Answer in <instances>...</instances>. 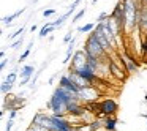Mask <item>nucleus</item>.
<instances>
[{"mask_svg":"<svg viewBox=\"0 0 147 131\" xmlns=\"http://www.w3.org/2000/svg\"><path fill=\"white\" fill-rule=\"evenodd\" d=\"M59 87H62L63 90H67V92L73 93V95H79V89H78L76 85L73 84V81L68 77V74H62L60 79H59Z\"/></svg>","mask_w":147,"mask_h":131,"instance_id":"9d476101","label":"nucleus"},{"mask_svg":"<svg viewBox=\"0 0 147 131\" xmlns=\"http://www.w3.org/2000/svg\"><path fill=\"white\" fill-rule=\"evenodd\" d=\"M14 125V120H11V118H8L7 120V125H5V131H11V128H13Z\"/></svg>","mask_w":147,"mask_h":131,"instance_id":"b1692460","label":"nucleus"},{"mask_svg":"<svg viewBox=\"0 0 147 131\" xmlns=\"http://www.w3.org/2000/svg\"><path fill=\"white\" fill-rule=\"evenodd\" d=\"M22 33H24V27H21L19 30H16V32H14L13 35L10 36V40H14V38H19V36H21V38H22Z\"/></svg>","mask_w":147,"mask_h":131,"instance_id":"5701e85b","label":"nucleus"},{"mask_svg":"<svg viewBox=\"0 0 147 131\" xmlns=\"http://www.w3.org/2000/svg\"><path fill=\"white\" fill-rule=\"evenodd\" d=\"M87 60H89V55H87V52L84 51V49L76 51V52H74V55H73V58H71L70 70H71V71H76V70H79V68L86 67V65H87Z\"/></svg>","mask_w":147,"mask_h":131,"instance_id":"6e6552de","label":"nucleus"},{"mask_svg":"<svg viewBox=\"0 0 147 131\" xmlns=\"http://www.w3.org/2000/svg\"><path fill=\"white\" fill-rule=\"evenodd\" d=\"M18 115V111H10V117L8 118H11V120H14V117Z\"/></svg>","mask_w":147,"mask_h":131,"instance_id":"bb28decb","label":"nucleus"},{"mask_svg":"<svg viewBox=\"0 0 147 131\" xmlns=\"http://www.w3.org/2000/svg\"><path fill=\"white\" fill-rule=\"evenodd\" d=\"M71 131H81V130H79V128H78V126H74V128H73V130H71Z\"/></svg>","mask_w":147,"mask_h":131,"instance_id":"7c9ffc66","label":"nucleus"},{"mask_svg":"<svg viewBox=\"0 0 147 131\" xmlns=\"http://www.w3.org/2000/svg\"><path fill=\"white\" fill-rule=\"evenodd\" d=\"M119 55H120V58H122V62H123V65H125V68H127L128 73H134V71H138V63L130 54H127L125 51H119Z\"/></svg>","mask_w":147,"mask_h":131,"instance_id":"9b49d317","label":"nucleus"},{"mask_svg":"<svg viewBox=\"0 0 147 131\" xmlns=\"http://www.w3.org/2000/svg\"><path fill=\"white\" fill-rule=\"evenodd\" d=\"M144 118H146V120H147V115H144Z\"/></svg>","mask_w":147,"mask_h":131,"instance_id":"2f4dec72","label":"nucleus"},{"mask_svg":"<svg viewBox=\"0 0 147 131\" xmlns=\"http://www.w3.org/2000/svg\"><path fill=\"white\" fill-rule=\"evenodd\" d=\"M52 115V131H71L74 125L71 123L70 117H60V115Z\"/></svg>","mask_w":147,"mask_h":131,"instance_id":"39448f33","label":"nucleus"},{"mask_svg":"<svg viewBox=\"0 0 147 131\" xmlns=\"http://www.w3.org/2000/svg\"><path fill=\"white\" fill-rule=\"evenodd\" d=\"M55 13H57V11H55V8H48V10L43 11V16H45V17H51V16H54Z\"/></svg>","mask_w":147,"mask_h":131,"instance_id":"4be33fe9","label":"nucleus"},{"mask_svg":"<svg viewBox=\"0 0 147 131\" xmlns=\"http://www.w3.org/2000/svg\"><path fill=\"white\" fill-rule=\"evenodd\" d=\"M30 52H32V49H29V48H27L26 51H24L22 54H21V57L18 58V63H21V62H24V60H26V58H27V57H29V55H30Z\"/></svg>","mask_w":147,"mask_h":131,"instance_id":"412c9836","label":"nucleus"},{"mask_svg":"<svg viewBox=\"0 0 147 131\" xmlns=\"http://www.w3.org/2000/svg\"><path fill=\"white\" fill-rule=\"evenodd\" d=\"M32 125L40 126L46 131H52V115H48V114H45V112H38V114H35V117H33Z\"/></svg>","mask_w":147,"mask_h":131,"instance_id":"0eeeda50","label":"nucleus"},{"mask_svg":"<svg viewBox=\"0 0 147 131\" xmlns=\"http://www.w3.org/2000/svg\"><path fill=\"white\" fill-rule=\"evenodd\" d=\"M84 51L87 52L89 57L98 58V60L103 62V63H109V54L103 49V46L98 43V40H96L95 35H93V32H90L89 36H87L86 43H84Z\"/></svg>","mask_w":147,"mask_h":131,"instance_id":"f03ea898","label":"nucleus"},{"mask_svg":"<svg viewBox=\"0 0 147 131\" xmlns=\"http://www.w3.org/2000/svg\"><path fill=\"white\" fill-rule=\"evenodd\" d=\"M11 89H13V84H8L7 81H3V82L0 84V92H2V95H8L11 92Z\"/></svg>","mask_w":147,"mask_h":131,"instance_id":"a211bd4d","label":"nucleus"},{"mask_svg":"<svg viewBox=\"0 0 147 131\" xmlns=\"http://www.w3.org/2000/svg\"><path fill=\"white\" fill-rule=\"evenodd\" d=\"M115 128H117L115 117H105V120H103V130L105 131H115Z\"/></svg>","mask_w":147,"mask_h":131,"instance_id":"ddd939ff","label":"nucleus"},{"mask_svg":"<svg viewBox=\"0 0 147 131\" xmlns=\"http://www.w3.org/2000/svg\"><path fill=\"white\" fill-rule=\"evenodd\" d=\"M5 81H7L8 84H14L18 81V70H13V71H10L8 73V76L5 77Z\"/></svg>","mask_w":147,"mask_h":131,"instance_id":"6ab92c4d","label":"nucleus"},{"mask_svg":"<svg viewBox=\"0 0 147 131\" xmlns=\"http://www.w3.org/2000/svg\"><path fill=\"white\" fill-rule=\"evenodd\" d=\"M5 55H7V52H5V51L0 52V57H2V58H5Z\"/></svg>","mask_w":147,"mask_h":131,"instance_id":"c85d7f7f","label":"nucleus"},{"mask_svg":"<svg viewBox=\"0 0 147 131\" xmlns=\"http://www.w3.org/2000/svg\"><path fill=\"white\" fill-rule=\"evenodd\" d=\"M125 10L123 35H133L138 30V16H139V0H122Z\"/></svg>","mask_w":147,"mask_h":131,"instance_id":"f257e3e1","label":"nucleus"},{"mask_svg":"<svg viewBox=\"0 0 147 131\" xmlns=\"http://www.w3.org/2000/svg\"><path fill=\"white\" fill-rule=\"evenodd\" d=\"M79 3H81V0H74L73 3H71V5H70V7H71V8H76V7H78V5H79Z\"/></svg>","mask_w":147,"mask_h":131,"instance_id":"cd10ccee","label":"nucleus"},{"mask_svg":"<svg viewBox=\"0 0 147 131\" xmlns=\"http://www.w3.org/2000/svg\"><path fill=\"white\" fill-rule=\"evenodd\" d=\"M21 44H22V38H18L16 41H14L13 44H11V49H18Z\"/></svg>","mask_w":147,"mask_h":131,"instance_id":"393cba45","label":"nucleus"},{"mask_svg":"<svg viewBox=\"0 0 147 131\" xmlns=\"http://www.w3.org/2000/svg\"><path fill=\"white\" fill-rule=\"evenodd\" d=\"M7 63H8V60H7V58H2V63H0V70H5Z\"/></svg>","mask_w":147,"mask_h":131,"instance_id":"a878e982","label":"nucleus"},{"mask_svg":"<svg viewBox=\"0 0 147 131\" xmlns=\"http://www.w3.org/2000/svg\"><path fill=\"white\" fill-rule=\"evenodd\" d=\"M95 30V24H84V26L78 27V32L79 33H89Z\"/></svg>","mask_w":147,"mask_h":131,"instance_id":"f3484780","label":"nucleus"},{"mask_svg":"<svg viewBox=\"0 0 147 131\" xmlns=\"http://www.w3.org/2000/svg\"><path fill=\"white\" fill-rule=\"evenodd\" d=\"M86 13H87L86 8H81V10L78 11L76 14H74V17H73V21H71V22H76V21H79L81 17H84V14H86Z\"/></svg>","mask_w":147,"mask_h":131,"instance_id":"aec40b11","label":"nucleus"},{"mask_svg":"<svg viewBox=\"0 0 147 131\" xmlns=\"http://www.w3.org/2000/svg\"><path fill=\"white\" fill-rule=\"evenodd\" d=\"M67 74H68V77L73 81V84H74V85H76L79 90H81V89H86V87H90V84L87 82V81H84L82 77H81L79 74L76 73V71H70V70H68Z\"/></svg>","mask_w":147,"mask_h":131,"instance_id":"f8f14e48","label":"nucleus"},{"mask_svg":"<svg viewBox=\"0 0 147 131\" xmlns=\"http://www.w3.org/2000/svg\"><path fill=\"white\" fill-rule=\"evenodd\" d=\"M30 30H32V33H33V32H35V30H36V26H35V24H33V26L30 27Z\"/></svg>","mask_w":147,"mask_h":131,"instance_id":"c756f323","label":"nucleus"},{"mask_svg":"<svg viewBox=\"0 0 147 131\" xmlns=\"http://www.w3.org/2000/svg\"><path fill=\"white\" fill-rule=\"evenodd\" d=\"M111 17L122 27V32H123V26H125V10H123V2H119L115 5V8L112 10Z\"/></svg>","mask_w":147,"mask_h":131,"instance_id":"1a4fd4ad","label":"nucleus"},{"mask_svg":"<svg viewBox=\"0 0 147 131\" xmlns=\"http://www.w3.org/2000/svg\"><path fill=\"white\" fill-rule=\"evenodd\" d=\"M138 32L144 43H147V0H139V16H138Z\"/></svg>","mask_w":147,"mask_h":131,"instance_id":"7ed1b4c3","label":"nucleus"},{"mask_svg":"<svg viewBox=\"0 0 147 131\" xmlns=\"http://www.w3.org/2000/svg\"><path fill=\"white\" fill-rule=\"evenodd\" d=\"M117 109H119V106L115 103V99H112V98H106L98 103V114L105 115V117H114Z\"/></svg>","mask_w":147,"mask_h":131,"instance_id":"20e7f679","label":"nucleus"},{"mask_svg":"<svg viewBox=\"0 0 147 131\" xmlns=\"http://www.w3.org/2000/svg\"><path fill=\"white\" fill-rule=\"evenodd\" d=\"M54 30H55V27L52 26V22H46L45 26L41 27V30H40L38 36H40V38H45V36H48L49 33H52Z\"/></svg>","mask_w":147,"mask_h":131,"instance_id":"dca6fc26","label":"nucleus"},{"mask_svg":"<svg viewBox=\"0 0 147 131\" xmlns=\"http://www.w3.org/2000/svg\"><path fill=\"white\" fill-rule=\"evenodd\" d=\"M33 71H35V67L33 65H24L22 68H21V76L19 79H29L33 76Z\"/></svg>","mask_w":147,"mask_h":131,"instance_id":"4468645a","label":"nucleus"},{"mask_svg":"<svg viewBox=\"0 0 147 131\" xmlns=\"http://www.w3.org/2000/svg\"><path fill=\"white\" fill-rule=\"evenodd\" d=\"M24 11H26V8H21V10H18V11H16V13H13V14H10V16H5V17H3V19H2V24H3V26H5V27H7V26H8V27H10V26H11V24H13V21H14V19H16V17H19V16H21V14H22V13H24Z\"/></svg>","mask_w":147,"mask_h":131,"instance_id":"2eb2a0df","label":"nucleus"},{"mask_svg":"<svg viewBox=\"0 0 147 131\" xmlns=\"http://www.w3.org/2000/svg\"><path fill=\"white\" fill-rule=\"evenodd\" d=\"M100 96V92L96 90L95 85H90V87H86V89H81L79 90V95L78 98L84 103V104H90V103H95Z\"/></svg>","mask_w":147,"mask_h":131,"instance_id":"423d86ee","label":"nucleus"}]
</instances>
